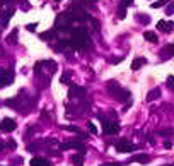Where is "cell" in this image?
Here are the masks:
<instances>
[{"mask_svg": "<svg viewBox=\"0 0 174 166\" xmlns=\"http://www.w3.org/2000/svg\"><path fill=\"white\" fill-rule=\"evenodd\" d=\"M89 43V33L85 28H75L72 29V40H68V46L74 50H82Z\"/></svg>", "mask_w": 174, "mask_h": 166, "instance_id": "1", "label": "cell"}, {"mask_svg": "<svg viewBox=\"0 0 174 166\" xmlns=\"http://www.w3.org/2000/svg\"><path fill=\"white\" fill-rule=\"evenodd\" d=\"M107 91L111 92V94H113V96H115L118 101H128V100H130V94H132L130 91L123 89V87H121V86H119L116 81L107 82Z\"/></svg>", "mask_w": 174, "mask_h": 166, "instance_id": "2", "label": "cell"}, {"mask_svg": "<svg viewBox=\"0 0 174 166\" xmlns=\"http://www.w3.org/2000/svg\"><path fill=\"white\" fill-rule=\"evenodd\" d=\"M72 21H74V19L70 17L68 12H62V14H58L55 19V29L56 31H70Z\"/></svg>", "mask_w": 174, "mask_h": 166, "instance_id": "3", "label": "cell"}, {"mask_svg": "<svg viewBox=\"0 0 174 166\" xmlns=\"http://www.w3.org/2000/svg\"><path fill=\"white\" fill-rule=\"evenodd\" d=\"M68 14H70V17L74 19V21H87V17L89 15L85 14V9H84V5H80V4H72L70 5V9H68Z\"/></svg>", "mask_w": 174, "mask_h": 166, "instance_id": "4", "label": "cell"}, {"mask_svg": "<svg viewBox=\"0 0 174 166\" xmlns=\"http://www.w3.org/2000/svg\"><path fill=\"white\" fill-rule=\"evenodd\" d=\"M101 120H103V132L104 134H107V135H109V134H118L119 132V125L116 122H111V120H106V118L104 117H101Z\"/></svg>", "mask_w": 174, "mask_h": 166, "instance_id": "5", "label": "cell"}, {"mask_svg": "<svg viewBox=\"0 0 174 166\" xmlns=\"http://www.w3.org/2000/svg\"><path fill=\"white\" fill-rule=\"evenodd\" d=\"M115 147H116V151H119V152H132V151L137 149V146H133L130 140H126V139H119L118 142L115 144Z\"/></svg>", "mask_w": 174, "mask_h": 166, "instance_id": "6", "label": "cell"}, {"mask_svg": "<svg viewBox=\"0 0 174 166\" xmlns=\"http://www.w3.org/2000/svg\"><path fill=\"white\" fill-rule=\"evenodd\" d=\"M60 149L62 151H67V149H79V151L84 154V151H85V147H84V144L82 142H79V140H70V142H63V144H60Z\"/></svg>", "mask_w": 174, "mask_h": 166, "instance_id": "7", "label": "cell"}, {"mask_svg": "<svg viewBox=\"0 0 174 166\" xmlns=\"http://www.w3.org/2000/svg\"><path fill=\"white\" fill-rule=\"evenodd\" d=\"M68 96L74 100V98H77V100H82V98L85 96V89L80 87V86H70V89H68Z\"/></svg>", "mask_w": 174, "mask_h": 166, "instance_id": "8", "label": "cell"}, {"mask_svg": "<svg viewBox=\"0 0 174 166\" xmlns=\"http://www.w3.org/2000/svg\"><path fill=\"white\" fill-rule=\"evenodd\" d=\"M0 129L4 130V132H14L15 130V122L12 118H4L2 122H0Z\"/></svg>", "mask_w": 174, "mask_h": 166, "instance_id": "9", "label": "cell"}, {"mask_svg": "<svg viewBox=\"0 0 174 166\" xmlns=\"http://www.w3.org/2000/svg\"><path fill=\"white\" fill-rule=\"evenodd\" d=\"M157 29L162 31V33H171L174 29V22H167V21H159L157 22Z\"/></svg>", "mask_w": 174, "mask_h": 166, "instance_id": "10", "label": "cell"}, {"mask_svg": "<svg viewBox=\"0 0 174 166\" xmlns=\"http://www.w3.org/2000/svg\"><path fill=\"white\" fill-rule=\"evenodd\" d=\"M171 57H174V45H167L160 50V60H167Z\"/></svg>", "mask_w": 174, "mask_h": 166, "instance_id": "11", "label": "cell"}, {"mask_svg": "<svg viewBox=\"0 0 174 166\" xmlns=\"http://www.w3.org/2000/svg\"><path fill=\"white\" fill-rule=\"evenodd\" d=\"M12 15H14V9L12 7H9L7 11H4L2 12V17H0V24H2V26H7V22L10 21V17Z\"/></svg>", "mask_w": 174, "mask_h": 166, "instance_id": "12", "label": "cell"}, {"mask_svg": "<svg viewBox=\"0 0 174 166\" xmlns=\"http://www.w3.org/2000/svg\"><path fill=\"white\" fill-rule=\"evenodd\" d=\"M145 63H147V58H144V57H137V58L132 62V70H138L140 67H144Z\"/></svg>", "mask_w": 174, "mask_h": 166, "instance_id": "13", "label": "cell"}, {"mask_svg": "<svg viewBox=\"0 0 174 166\" xmlns=\"http://www.w3.org/2000/svg\"><path fill=\"white\" fill-rule=\"evenodd\" d=\"M132 161H137V163H140V164H147V163L150 161V156L148 154H137V156L132 158Z\"/></svg>", "mask_w": 174, "mask_h": 166, "instance_id": "14", "label": "cell"}, {"mask_svg": "<svg viewBox=\"0 0 174 166\" xmlns=\"http://www.w3.org/2000/svg\"><path fill=\"white\" fill-rule=\"evenodd\" d=\"M55 36H56V29L45 31V33H41V34H39V38H41V40H45V41H48V40H55Z\"/></svg>", "mask_w": 174, "mask_h": 166, "instance_id": "15", "label": "cell"}, {"mask_svg": "<svg viewBox=\"0 0 174 166\" xmlns=\"http://www.w3.org/2000/svg\"><path fill=\"white\" fill-rule=\"evenodd\" d=\"M159 96H160V89L159 87L150 89V91H148V94H147V101H154V100H157Z\"/></svg>", "mask_w": 174, "mask_h": 166, "instance_id": "16", "label": "cell"}, {"mask_svg": "<svg viewBox=\"0 0 174 166\" xmlns=\"http://www.w3.org/2000/svg\"><path fill=\"white\" fill-rule=\"evenodd\" d=\"M31 166H50V163L45 158H33L31 159Z\"/></svg>", "mask_w": 174, "mask_h": 166, "instance_id": "17", "label": "cell"}, {"mask_svg": "<svg viewBox=\"0 0 174 166\" xmlns=\"http://www.w3.org/2000/svg\"><path fill=\"white\" fill-rule=\"evenodd\" d=\"M144 38L147 41H150V43H157L159 41V38H157V34L154 33V31H145L144 33Z\"/></svg>", "mask_w": 174, "mask_h": 166, "instance_id": "18", "label": "cell"}, {"mask_svg": "<svg viewBox=\"0 0 174 166\" xmlns=\"http://www.w3.org/2000/svg\"><path fill=\"white\" fill-rule=\"evenodd\" d=\"M12 81H14V74H12V70H9V72H5L4 75H2V84H12Z\"/></svg>", "mask_w": 174, "mask_h": 166, "instance_id": "19", "label": "cell"}, {"mask_svg": "<svg viewBox=\"0 0 174 166\" xmlns=\"http://www.w3.org/2000/svg\"><path fill=\"white\" fill-rule=\"evenodd\" d=\"M7 43L9 45H15L17 43V29H12V33L7 36Z\"/></svg>", "mask_w": 174, "mask_h": 166, "instance_id": "20", "label": "cell"}, {"mask_svg": "<svg viewBox=\"0 0 174 166\" xmlns=\"http://www.w3.org/2000/svg\"><path fill=\"white\" fill-rule=\"evenodd\" d=\"M72 164H74V166H82V164H84V159H82V152H80V154H75L74 158H72Z\"/></svg>", "mask_w": 174, "mask_h": 166, "instance_id": "21", "label": "cell"}, {"mask_svg": "<svg viewBox=\"0 0 174 166\" xmlns=\"http://www.w3.org/2000/svg\"><path fill=\"white\" fill-rule=\"evenodd\" d=\"M135 19H137L138 22H145V24L150 22V17H148V15H142V14H137V15H135Z\"/></svg>", "mask_w": 174, "mask_h": 166, "instance_id": "22", "label": "cell"}, {"mask_svg": "<svg viewBox=\"0 0 174 166\" xmlns=\"http://www.w3.org/2000/svg\"><path fill=\"white\" fill-rule=\"evenodd\" d=\"M166 4H167V0H157V2H152L150 7L152 9H159V7H162V5H166Z\"/></svg>", "mask_w": 174, "mask_h": 166, "instance_id": "23", "label": "cell"}, {"mask_svg": "<svg viewBox=\"0 0 174 166\" xmlns=\"http://www.w3.org/2000/svg\"><path fill=\"white\" fill-rule=\"evenodd\" d=\"M157 135H162V137H171L172 135V129H164V130H159Z\"/></svg>", "mask_w": 174, "mask_h": 166, "instance_id": "24", "label": "cell"}, {"mask_svg": "<svg viewBox=\"0 0 174 166\" xmlns=\"http://www.w3.org/2000/svg\"><path fill=\"white\" fill-rule=\"evenodd\" d=\"M87 21H89L91 24H92V29H94V31H99V22H97L96 19H94V17H91V15H89V17H87Z\"/></svg>", "mask_w": 174, "mask_h": 166, "instance_id": "25", "label": "cell"}, {"mask_svg": "<svg viewBox=\"0 0 174 166\" xmlns=\"http://www.w3.org/2000/svg\"><path fill=\"white\" fill-rule=\"evenodd\" d=\"M60 82H62V84H68V82H70V74H68V72H65V74L60 77Z\"/></svg>", "mask_w": 174, "mask_h": 166, "instance_id": "26", "label": "cell"}, {"mask_svg": "<svg viewBox=\"0 0 174 166\" xmlns=\"http://www.w3.org/2000/svg\"><path fill=\"white\" fill-rule=\"evenodd\" d=\"M166 86H167V89L174 91V77H172V75H171V77H167V81H166Z\"/></svg>", "mask_w": 174, "mask_h": 166, "instance_id": "27", "label": "cell"}, {"mask_svg": "<svg viewBox=\"0 0 174 166\" xmlns=\"http://www.w3.org/2000/svg\"><path fill=\"white\" fill-rule=\"evenodd\" d=\"M166 14H167V15L174 14V2H171V4L167 5V9H166Z\"/></svg>", "mask_w": 174, "mask_h": 166, "instance_id": "28", "label": "cell"}, {"mask_svg": "<svg viewBox=\"0 0 174 166\" xmlns=\"http://www.w3.org/2000/svg\"><path fill=\"white\" fill-rule=\"evenodd\" d=\"M87 129H89V132L91 134H97V129H96V125H94V123H87Z\"/></svg>", "mask_w": 174, "mask_h": 166, "instance_id": "29", "label": "cell"}, {"mask_svg": "<svg viewBox=\"0 0 174 166\" xmlns=\"http://www.w3.org/2000/svg\"><path fill=\"white\" fill-rule=\"evenodd\" d=\"M130 5H133V0H121V7H130Z\"/></svg>", "mask_w": 174, "mask_h": 166, "instance_id": "30", "label": "cell"}, {"mask_svg": "<svg viewBox=\"0 0 174 166\" xmlns=\"http://www.w3.org/2000/svg\"><path fill=\"white\" fill-rule=\"evenodd\" d=\"M38 147H39V144H29V146H27V151L34 152V151H38Z\"/></svg>", "mask_w": 174, "mask_h": 166, "instance_id": "31", "label": "cell"}, {"mask_svg": "<svg viewBox=\"0 0 174 166\" xmlns=\"http://www.w3.org/2000/svg\"><path fill=\"white\" fill-rule=\"evenodd\" d=\"M125 15H126V12H125V7H121V9L118 11V17H119V19H125Z\"/></svg>", "mask_w": 174, "mask_h": 166, "instance_id": "32", "label": "cell"}, {"mask_svg": "<svg viewBox=\"0 0 174 166\" xmlns=\"http://www.w3.org/2000/svg\"><path fill=\"white\" fill-rule=\"evenodd\" d=\"M36 26H38L36 22H33V24H27L26 29H27V31H36Z\"/></svg>", "mask_w": 174, "mask_h": 166, "instance_id": "33", "label": "cell"}, {"mask_svg": "<svg viewBox=\"0 0 174 166\" xmlns=\"http://www.w3.org/2000/svg\"><path fill=\"white\" fill-rule=\"evenodd\" d=\"M63 129H67V130H70V132H79V129H77V127H63Z\"/></svg>", "mask_w": 174, "mask_h": 166, "instance_id": "34", "label": "cell"}, {"mask_svg": "<svg viewBox=\"0 0 174 166\" xmlns=\"http://www.w3.org/2000/svg\"><path fill=\"white\" fill-rule=\"evenodd\" d=\"M109 62H111V63H118V62H121V58H111Z\"/></svg>", "mask_w": 174, "mask_h": 166, "instance_id": "35", "label": "cell"}, {"mask_svg": "<svg viewBox=\"0 0 174 166\" xmlns=\"http://www.w3.org/2000/svg\"><path fill=\"white\" fill-rule=\"evenodd\" d=\"M171 146H172L171 142H164V147H166V149H171Z\"/></svg>", "mask_w": 174, "mask_h": 166, "instance_id": "36", "label": "cell"}, {"mask_svg": "<svg viewBox=\"0 0 174 166\" xmlns=\"http://www.w3.org/2000/svg\"><path fill=\"white\" fill-rule=\"evenodd\" d=\"M2 147H4V144H0V152H2Z\"/></svg>", "mask_w": 174, "mask_h": 166, "instance_id": "37", "label": "cell"}, {"mask_svg": "<svg viewBox=\"0 0 174 166\" xmlns=\"http://www.w3.org/2000/svg\"><path fill=\"white\" fill-rule=\"evenodd\" d=\"M166 166H172V163H171V164H166Z\"/></svg>", "mask_w": 174, "mask_h": 166, "instance_id": "38", "label": "cell"}, {"mask_svg": "<svg viewBox=\"0 0 174 166\" xmlns=\"http://www.w3.org/2000/svg\"><path fill=\"white\" fill-rule=\"evenodd\" d=\"M55 2H60V0H55Z\"/></svg>", "mask_w": 174, "mask_h": 166, "instance_id": "39", "label": "cell"}]
</instances>
